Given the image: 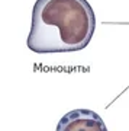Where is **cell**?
Returning <instances> with one entry per match:
<instances>
[{"instance_id":"cell-1","label":"cell","mask_w":129,"mask_h":131,"mask_svg":"<svg viewBox=\"0 0 129 131\" xmlns=\"http://www.w3.org/2000/svg\"><path fill=\"white\" fill-rule=\"evenodd\" d=\"M94 29L96 16L87 0H36L26 45L36 54L81 51Z\"/></svg>"},{"instance_id":"cell-2","label":"cell","mask_w":129,"mask_h":131,"mask_svg":"<svg viewBox=\"0 0 129 131\" xmlns=\"http://www.w3.org/2000/svg\"><path fill=\"white\" fill-rule=\"evenodd\" d=\"M55 131H107L103 118L92 109H73L58 121Z\"/></svg>"}]
</instances>
